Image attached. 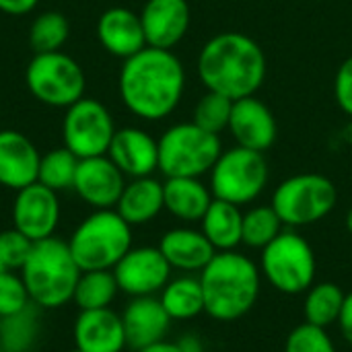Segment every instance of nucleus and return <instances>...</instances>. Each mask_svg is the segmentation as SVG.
<instances>
[{
	"instance_id": "de8ad7c7",
	"label": "nucleus",
	"mask_w": 352,
	"mask_h": 352,
	"mask_svg": "<svg viewBox=\"0 0 352 352\" xmlns=\"http://www.w3.org/2000/svg\"><path fill=\"white\" fill-rule=\"evenodd\" d=\"M0 352H2V351H0Z\"/></svg>"
},
{
	"instance_id": "412c9836",
	"label": "nucleus",
	"mask_w": 352,
	"mask_h": 352,
	"mask_svg": "<svg viewBox=\"0 0 352 352\" xmlns=\"http://www.w3.org/2000/svg\"><path fill=\"white\" fill-rule=\"evenodd\" d=\"M171 322L173 320L161 305L159 297H134L122 314L126 344L132 351H138L153 342L165 340Z\"/></svg>"
},
{
	"instance_id": "c9c22d12",
	"label": "nucleus",
	"mask_w": 352,
	"mask_h": 352,
	"mask_svg": "<svg viewBox=\"0 0 352 352\" xmlns=\"http://www.w3.org/2000/svg\"><path fill=\"white\" fill-rule=\"evenodd\" d=\"M31 248H33V241L29 237H25L21 231H16L14 227L8 231H2L0 233V264H2V268L19 272L25 266V262L31 254Z\"/></svg>"
},
{
	"instance_id": "a19ab883",
	"label": "nucleus",
	"mask_w": 352,
	"mask_h": 352,
	"mask_svg": "<svg viewBox=\"0 0 352 352\" xmlns=\"http://www.w3.org/2000/svg\"><path fill=\"white\" fill-rule=\"evenodd\" d=\"M177 344H179V349L184 352H202V342L198 340V336H194V334H186V336H182V340H177Z\"/></svg>"
},
{
	"instance_id": "f03ea898",
	"label": "nucleus",
	"mask_w": 352,
	"mask_h": 352,
	"mask_svg": "<svg viewBox=\"0 0 352 352\" xmlns=\"http://www.w3.org/2000/svg\"><path fill=\"white\" fill-rule=\"evenodd\" d=\"M196 70L206 91L237 101L260 91L266 80L268 62L254 37L239 31H225L202 45Z\"/></svg>"
},
{
	"instance_id": "6ab92c4d",
	"label": "nucleus",
	"mask_w": 352,
	"mask_h": 352,
	"mask_svg": "<svg viewBox=\"0 0 352 352\" xmlns=\"http://www.w3.org/2000/svg\"><path fill=\"white\" fill-rule=\"evenodd\" d=\"M72 338L74 349L80 352H122L128 346L122 316L111 307L78 311Z\"/></svg>"
},
{
	"instance_id": "c85d7f7f",
	"label": "nucleus",
	"mask_w": 352,
	"mask_h": 352,
	"mask_svg": "<svg viewBox=\"0 0 352 352\" xmlns=\"http://www.w3.org/2000/svg\"><path fill=\"white\" fill-rule=\"evenodd\" d=\"M35 305H29L27 309L0 318V351L2 352H25L31 351V346L37 340L39 334V316Z\"/></svg>"
},
{
	"instance_id": "1a4fd4ad",
	"label": "nucleus",
	"mask_w": 352,
	"mask_h": 352,
	"mask_svg": "<svg viewBox=\"0 0 352 352\" xmlns=\"http://www.w3.org/2000/svg\"><path fill=\"white\" fill-rule=\"evenodd\" d=\"M25 85L39 103L66 109L85 97L87 76L82 66L60 50L35 54L25 68Z\"/></svg>"
},
{
	"instance_id": "7c9ffc66",
	"label": "nucleus",
	"mask_w": 352,
	"mask_h": 352,
	"mask_svg": "<svg viewBox=\"0 0 352 352\" xmlns=\"http://www.w3.org/2000/svg\"><path fill=\"white\" fill-rule=\"evenodd\" d=\"M70 35L68 19L58 10L39 12L29 27V43L35 54L60 52Z\"/></svg>"
},
{
	"instance_id": "9d476101",
	"label": "nucleus",
	"mask_w": 352,
	"mask_h": 352,
	"mask_svg": "<svg viewBox=\"0 0 352 352\" xmlns=\"http://www.w3.org/2000/svg\"><path fill=\"white\" fill-rule=\"evenodd\" d=\"M270 169L264 153L233 146L223 151L210 169L212 196L237 206L254 202L268 186Z\"/></svg>"
},
{
	"instance_id": "e433bc0d",
	"label": "nucleus",
	"mask_w": 352,
	"mask_h": 352,
	"mask_svg": "<svg viewBox=\"0 0 352 352\" xmlns=\"http://www.w3.org/2000/svg\"><path fill=\"white\" fill-rule=\"evenodd\" d=\"M334 97L338 107L352 118V56L346 58L334 78Z\"/></svg>"
},
{
	"instance_id": "7ed1b4c3",
	"label": "nucleus",
	"mask_w": 352,
	"mask_h": 352,
	"mask_svg": "<svg viewBox=\"0 0 352 352\" xmlns=\"http://www.w3.org/2000/svg\"><path fill=\"white\" fill-rule=\"evenodd\" d=\"M198 278L204 293V314L217 322H237L248 316L262 289L260 266L237 250L217 252Z\"/></svg>"
},
{
	"instance_id": "a878e982",
	"label": "nucleus",
	"mask_w": 352,
	"mask_h": 352,
	"mask_svg": "<svg viewBox=\"0 0 352 352\" xmlns=\"http://www.w3.org/2000/svg\"><path fill=\"white\" fill-rule=\"evenodd\" d=\"M159 301L173 322L198 318L204 314V293L200 278L192 274L171 278L159 293Z\"/></svg>"
},
{
	"instance_id": "4be33fe9",
	"label": "nucleus",
	"mask_w": 352,
	"mask_h": 352,
	"mask_svg": "<svg viewBox=\"0 0 352 352\" xmlns=\"http://www.w3.org/2000/svg\"><path fill=\"white\" fill-rule=\"evenodd\" d=\"M157 248L169 266L182 272H202L217 254L206 235L192 227H175L167 231Z\"/></svg>"
},
{
	"instance_id": "20e7f679",
	"label": "nucleus",
	"mask_w": 352,
	"mask_h": 352,
	"mask_svg": "<svg viewBox=\"0 0 352 352\" xmlns=\"http://www.w3.org/2000/svg\"><path fill=\"white\" fill-rule=\"evenodd\" d=\"M80 272L68 241L56 235L35 241L25 266L19 270L31 303L39 309H60L70 303Z\"/></svg>"
},
{
	"instance_id": "473e14b6",
	"label": "nucleus",
	"mask_w": 352,
	"mask_h": 352,
	"mask_svg": "<svg viewBox=\"0 0 352 352\" xmlns=\"http://www.w3.org/2000/svg\"><path fill=\"white\" fill-rule=\"evenodd\" d=\"M233 99L214 93V91H206L196 107H194V124H198L200 128H204L206 132L212 134H221L223 130H229V120H231V111H233Z\"/></svg>"
},
{
	"instance_id": "0eeeda50",
	"label": "nucleus",
	"mask_w": 352,
	"mask_h": 352,
	"mask_svg": "<svg viewBox=\"0 0 352 352\" xmlns=\"http://www.w3.org/2000/svg\"><path fill=\"white\" fill-rule=\"evenodd\" d=\"M260 272L278 293L303 295L316 283V252L303 235L293 229H285L262 250Z\"/></svg>"
},
{
	"instance_id": "a18cd8bd",
	"label": "nucleus",
	"mask_w": 352,
	"mask_h": 352,
	"mask_svg": "<svg viewBox=\"0 0 352 352\" xmlns=\"http://www.w3.org/2000/svg\"><path fill=\"white\" fill-rule=\"evenodd\" d=\"M25 352H33V351H25Z\"/></svg>"
},
{
	"instance_id": "c756f323",
	"label": "nucleus",
	"mask_w": 352,
	"mask_h": 352,
	"mask_svg": "<svg viewBox=\"0 0 352 352\" xmlns=\"http://www.w3.org/2000/svg\"><path fill=\"white\" fill-rule=\"evenodd\" d=\"M78 157L68 151L66 146H58L41 155L39 169H37V182L54 192L72 190L76 169H78Z\"/></svg>"
},
{
	"instance_id": "f257e3e1",
	"label": "nucleus",
	"mask_w": 352,
	"mask_h": 352,
	"mask_svg": "<svg viewBox=\"0 0 352 352\" xmlns=\"http://www.w3.org/2000/svg\"><path fill=\"white\" fill-rule=\"evenodd\" d=\"M118 91L124 107L146 122L171 116L186 91V70L171 50L146 45L124 60Z\"/></svg>"
},
{
	"instance_id": "b1692460",
	"label": "nucleus",
	"mask_w": 352,
	"mask_h": 352,
	"mask_svg": "<svg viewBox=\"0 0 352 352\" xmlns=\"http://www.w3.org/2000/svg\"><path fill=\"white\" fill-rule=\"evenodd\" d=\"M163 198L165 210L184 223H200L214 200L210 186L200 177H165Z\"/></svg>"
},
{
	"instance_id": "6e6552de",
	"label": "nucleus",
	"mask_w": 352,
	"mask_h": 352,
	"mask_svg": "<svg viewBox=\"0 0 352 352\" xmlns=\"http://www.w3.org/2000/svg\"><path fill=\"white\" fill-rule=\"evenodd\" d=\"M336 202L338 190L330 177L322 173H299L278 184L270 206L276 210L285 227L297 229L326 219Z\"/></svg>"
},
{
	"instance_id": "9b49d317",
	"label": "nucleus",
	"mask_w": 352,
	"mask_h": 352,
	"mask_svg": "<svg viewBox=\"0 0 352 352\" xmlns=\"http://www.w3.org/2000/svg\"><path fill=\"white\" fill-rule=\"evenodd\" d=\"M116 130L118 128L109 109L93 97L78 99L66 107L62 118L64 146L78 159L107 155Z\"/></svg>"
},
{
	"instance_id": "aec40b11",
	"label": "nucleus",
	"mask_w": 352,
	"mask_h": 352,
	"mask_svg": "<svg viewBox=\"0 0 352 352\" xmlns=\"http://www.w3.org/2000/svg\"><path fill=\"white\" fill-rule=\"evenodd\" d=\"M97 39L101 47L116 58L128 60L138 54L146 47L140 12L124 6L107 8L97 21Z\"/></svg>"
},
{
	"instance_id": "c03bdc74",
	"label": "nucleus",
	"mask_w": 352,
	"mask_h": 352,
	"mask_svg": "<svg viewBox=\"0 0 352 352\" xmlns=\"http://www.w3.org/2000/svg\"><path fill=\"white\" fill-rule=\"evenodd\" d=\"M0 272H4V268H2V264H0Z\"/></svg>"
},
{
	"instance_id": "2f4dec72",
	"label": "nucleus",
	"mask_w": 352,
	"mask_h": 352,
	"mask_svg": "<svg viewBox=\"0 0 352 352\" xmlns=\"http://www.w3.org/2000/svg\"><path fill=\"white\" fill-rule=\"evenodd\" d=\"M285 231V223L272 206H254L243 212L241 243L252 250H264Z\"/></svg>"
},
{
	"instance_id": "f704fd0d",
	"label": "nucleus",
	"mask_w": 352,
	"mask_h": 352,
	"mask_svg": "<svg viewBox=\"0 0 352 352\" xmlns=\"http://www.w3.org/2000/svg\"><path fill=\"white\" fill-rule=\"evenodd\" d=\"M31 303L29 293L25 289V283L19 272L4 270L0 272V318L14 316L23 309H27Z\"/></svg>"
},
{
	"instance_id": "72a5a7b5",
	"label": "nucleus",
	"mask_w": 352,
	"mask_h": 352,
	"mask_svg": "<svg viewBox=\"0 0 352 352\" xmlns=\"http://www.w3.org/2000/svg\"><path fill=\"white\" fill-rule=\"evenodd\" d=\"M285 352H336V346L326 328L303 322L287 336Z\"/></svg>"
},
{
	"instance_id": "423d86ee",
	"label": "nucleus",
	"mask_w": 352,
	"mask_h": 352,
	"mask_svg": "<svg viewBox=\"0 0 352 352\" xmlns=\"http://www.w3.org/2000/svg\"><path fill=\"white\" fill-rule=\"evenodd\" d=\"M221 138L194 122L167 128L159 138V171L165 177H202L221 157Z\"/></svg>"
},
{
	"instance_id": "dca6fc26",
	"label": "nucleus",
	"mask_w": 352,
	"mask_h": 352,
	"mask_svg": "<svg viewBox=\"0 0 352 352\" xmlns=\"http://www.w3.org/2000/svg\"><path fill=\"white\" fill-rule=\"evenodd\" d=\"M146 45L173 50L188 33L192 12L188 0H146L140 10Z\"/></svg>"
},
{
	"instance_id": "393cba45",
	"label": "nucleus",
	"mask_w": 352,
	"mask_h": 352,
	"mask_svg": "<svg viewBox=\"0 0 352 352\" xmlns=\"http://www.w3.org/2000/svg\"><path fill=\"white\" fill-rule=\"evenodd\" d=\"M200 231L217 252H233L241 245L243 212L237 204L214 198L200 221Z\"/></svg>"
},
{
	"instance_id": "49530a36",
	"label": "nucleus",
	"mask_w": 352,
	"mask_h": 352,
	"mask_svg": "<svg viewBox=\"0 0 352 352\" xmlns=\"http://www.w3.org/2000/svg\"><path fill=\"white\" fill-rule=\"evenodd\" d=\"M202 352H206V351H202Z\"/></svg>"
},
{
	"instance_id": "58836bf2",
	"label": "nucleus",
	"mask_w": 352,
	"mask_h": 352,
	"mask_svg": "<svg viewBox=\"0 0 352 352\" xmlns=\"http://www.w3.org/2000/svg\"><path fill=\"white\" fill-rule=\"evenodd\" d=\"M338 328H340V334L342 338L352 344V293H349L344 297V305H342V311H340V318H338Z\"/></svg>"
},
{
	"instance_id": "4468645a",
	"label": "nucleus",
	"mask_w": 352,
	"mask_h": 352,
	"mask_svg": "<svg viewBox=\"0 0 352 352\" xmlns=\"http://www.w3.org/2000/svg\"><path fill=\"white\" fill-rule=\"evenodd\" d=\"M124 186L126 175L107 155H99L78 161L72 190L93 210H105L116 208Z\"/></svg>"
},
{
	"instance_id": "f8f14e48",
	"label": "nucleus",
	"mask_w": 352,
	"mask_h": 352,
	"mask_svg": "<svg viewBox=\"0 0 352 352\" xmlns=\"http://www.w3.org/2000/svg\"><path fill=\"white\" fill-rule=\"evenodd\" d=\"M171 266L159 248H132L116 266L113 276L120 293L128 297H157L171 280Z\"/></svg>"
},
{
	"instance_id": "2eb2a0df",
	"label": "nucleus",
	"mask_w": 352,
	"mask_h": 352,
	"mask_svg": "<svg viewBox=\"0 0 352 352\" xmlns=\"http://www.w3.org/2000/svg\"><path fill=\"white\" fill-rule=\"evenodd\" d=\"M229 132L235 138L237 146L266 153L276 142L278 124L272 109L256 95H252L233 103Z\"/></svg>"
},
{
	"instance_id": "cd10ccee",
	"label": "nucleus",
	"mask_w": 352,
	"mask_h": 352,
	"mask_svg": "<svg viewBox=\"0 0 352 352\" xmlns=\"http://www.w3.org/2000/svg\"><path fill=\"white\" fill-rule=\"evenodd\" d=\"M344 297L346 293L336 283H314L311 289L305 293V322L328 330L332 324L338 322Z\"/></svg>"
},
{
	"instance_id": "37998d69",
	"label": "nucleus",
	"mask_w": 352,
	"mask_h": 352,
	"mask_svg": "<svg viewBox=\"0 0 352 352\" xmlns=\"http://www.w3.org/2000/svg\"><path fill=\"white\" fill-rule=\"evenodd\" d=\"M68 352H80L78 349H72V351H68Z\"/></svg>"
},
{
	"instance_id": "ea45409f",
	"label": "nucleus",
	"mask_w": 352,
	"mask_h": 352,
	"mask_svg": "<svg viewBox=\"0 0 352 352\" xmlns=\"http://www.w3.org/2000/svg\"><path fill=\"white\" fill-rule=\"evenodd\" d=\"M134 352H184L179 349V344L177 342H171V340H159V342H153V344H148V346H144V349H138V351Z\"/></svg>"
},
{
	"instance_id": "4c0bfd02",
	"label": "nucleus",
	"mask_w": 352,
	"mask_h": 352,
	"mask_svg": "<svg viewBox=\"0 0 352 352\" xmlns=\"http://www.w3.org/2000/svg\"><path fill=\"white\" fill-rule=\"evenodd\" d=\"M37 4L39 0H0V12L23 16V14H29Z\"/></svg>"
},
{
	"instance_id": "bb28decb",
	"label": "nucleus",
	"mask_w": 352,
	"mask_h": 352,
	"mask_svg": "<svg viewBox=\"0 0 352 352\" xmlns=\"http://www.w3.org/2000/svg\"><path fill=\"white\" fill-rule=\"evenodd\" d=\"M118 293L120 287L111 270H87L80 272L72 303L78 307V311L107 309L116 301Z\"/></svg>"
},
{
	"instance_id": "ddd939ff",
	"label": "nucleus",
	"mask_w": 352,
	"mask_h": 352,
	"mask_svg": "<svg viewBox=\"0 0 352 352\" xmlns=\"http://www.w3.org/2000/svg\"><path fill=\"white\" fill-rule=\"evenodd\" d=\"M58 192L35 182L14 194L12 200V227L29 237L33 243L54 237L60 223Z\"/></svg>"
},
{
	"instance_id": "5701e85b",
	"label": "nucleus",
	"mask_w": 352,
	"mask_h": 352,
	"mask_svg": "<svg viewBox=\"0 0 352 352\" xmlns=\"http://www.w3.org/2000/svg\"><path fill=\"white\" fill-rule=\"evenodd\" d=\"M116 210L132 227H140L155 221L165 210L163 184L153 175L134 177L126 182Z\"/></svg>"
},
{
	"instance_id": "a211bd4d",
	"label": "nucleus",
	"mask_w": 352,
	"mask_h": 352,
	"mask_svg": "<svg viewBox=\"0 0 352 352\" xmlns=\"http://www.w3.org/2000/svg\"><path fill=\"white\" fill-rule=\"evenodd\" d=\"M39 151L19 130H0V186L19 192L37 182Z\"/></svg>"
},
{
	"instance_id": "f3484780",
	"label": "nucleus",
	"mask_w": 352,
	"mask_h": 352,
	"mask_svg": "<svg viewBox=\"0 0 352 352\" xmlns=\"http://www.w3.org/2000/svg\"><path fill=\"white\" fill-rule=\"evenodd\" d=\"M107 157L126 177H148L159 169V140L142 128L126 126L116 130Z\"/></svg>"
},
{
	"instance_id": "79ce46f5",
	"label": "nucleus",
	"mask_w": 352,
	"mask_h": 352,
	"mask_svg": "<svg viewBox=\"0 0 352 352\" xmlns=\"http://www.w3.org/2000/svg\"><path fill=\"white\" fill-rule=\"evenodd\" d=\"M346 229H349V233L352 235V206L351 210L346 212Z\"/></svg>"
},
{
	"instance_id": "39448f33",
	"label": "nucleus",
	"mask_w": 352,
	"mask_h": 352,
	"mask_svg": "<svg viewBox=\"0 0 352 352\" xmlns=\"http://www.w3.org/2000/svg\"><path fill=\"white\" fill-rule=\"evenodd\" d=\"M66 241L82 272L113 270L132 250V225H128L116 208L93 210L76 225Z\"/></svg>"
}]
</instances>
